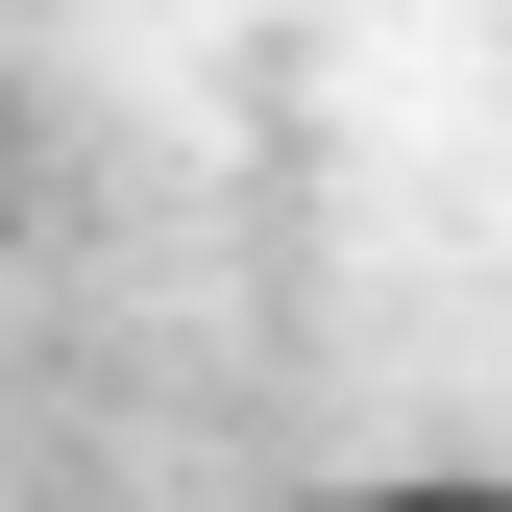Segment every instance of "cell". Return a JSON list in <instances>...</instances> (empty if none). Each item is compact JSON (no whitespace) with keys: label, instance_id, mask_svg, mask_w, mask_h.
Wrapping results in <instances>:
<instances>
[{"label":"cell","instance_id":"1","mask_svg":"<svg viewBox=\"0 0 512 512\" xmlns=\"http://www.w3.org/2000/svg\"><path fill=\"white\" fill-rule=\"evenodd\" d=\"M293 512H512V464H342V488H293Z\"/></svg>","mask_w":512,"mask_h":512}]
</instances>
